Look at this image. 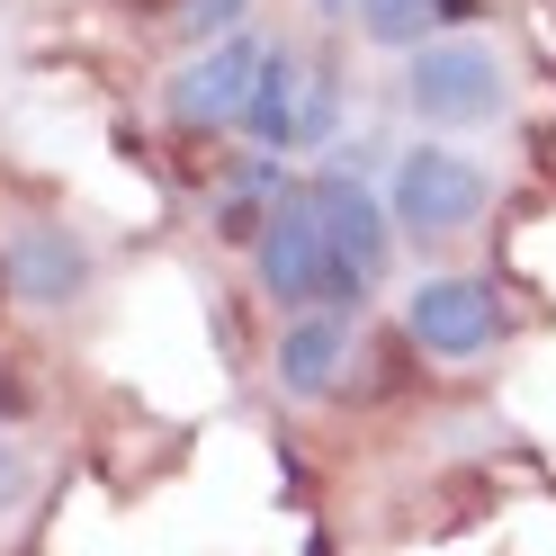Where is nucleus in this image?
Segmentation results:
<instances>
[{"mask_svg":"<svg viewBox=\"0 0 556 556\" xmlns=\"http://www.w3.org/2000/svg\"><path fill=\"white\" fill-rule=\"evenodd\" d=\"M484 170L467 153H448V144H413L395 162V180H387V216L413 233V242H448V233H467L484 216Z\"/></svg>","mask_w":556,"mask_h":556,"instance_id":"nucleus-2","label":"nucleus"},{"mask_svg":"<svg viewBox=\"0 0 556 556\" xmlns=\"http://www.w3.org/2000/svg\"><path fill=\"white\" fill-rule=\"evenodd\" d=\"M404 332L422 341L431 359H484L503 341V305L484 278H422L404 305Z\"/></svg>","mask_w":556,"mask_h":556,"instance_id":"nucleus-4","label":"nucleus"},{"mask_svg":"<svg viewBox=\"0 0 556 556\" xmlns=\"http://www.w3.org/2000/svg\"><path fill=\"white\" fill-rule=\"evenodd\" d=\"M0 413H10V377H0Z\"/></svg>","mask_w":556,"mask_h":556,"instance_id":"nucleus-15","label":"nucleus"},{"mask_svg":"<svg viewBox=\"0 0 556 556\" xmlns=\"http://www.w3.org/2000/svg\"><path fill=\"white\" fill-rule=\"evenodd\" d=\"M252 261H261V288H269L278 305H296V315H315V305L351 315V305L368 296V278L324 242L315 198H278V206H269V225L252 233Z\"/></svg>","mask_w":556,"mask_h":556,"instance_id":"nucleus-1","label":"nucleus"},{"mask_svg":"<svg viewBox=\"0 0 556 556\" xmlns=\"http://www.w3.org/2000/svg\"><path fill=\"white\" fill-rule=\"evenodd\" d=\"M180 10H189V27H198V37L216 46V37H233V18H242V0H180Z\"/></svg>","mask_w":556,"mask_h":556,"instance_id":"nucleus-11","label":"nucleus"},{"mask_svg":"<svg viewBox=\"0 0 556 556\" xmlns=\"http://www.w3.org/2000/svg\"><path fill=\"white\" fill-rule=\"evenodd\" d=\"M269 359H278V387L296 404H324V395H341V377H351V324H341L332 305H315V315H296L278 332Z\"/></svg>","mask_w":556,"mask_h":556,"instance_id":"nucleus-7","label":"nucleus"},{"mask_svg":"<svg viewBox=\"0 0 556 556\" xmlns=\"http://www.w3.org/2000/svg\"><path fill=\"white\" fill-rule=\"evenodd\" d=\"M135 10H180V0H135Z\"/></svg>","mask_w":556,"mask_h":556,"instance_id":"nucleus-13","label":"nucleus"},{"mask_svg":"<svg viewBox=\"0 0 556 556\" xmlns=\"http://www.w3.org/2000/svg\"><path fill=\"white\" fill-rule=\"evenodd\" d=\"M0 296H10V278H0Z\"/></svg>","mask_w":556,"mask_h":556,"instance_id":"nucleus-16","label":"nucleus"},{"mask_svg":"<svg viewBox=\"0 0 556 556\" xmlns=\"http://www.w3.org/2000/svg\"><path fill=\"white\" fill-rule=\"evenodd\" d=\"M0 278H10V296H27V305H73L90 288V252H81V233H63L54 216H27L10 233V252H0Z\"/></svg>","mask_w":556,"mask_h":556,"instance_id":"nucleus-5","label":"nucleus"},{"mask_svg":"<svg viewBox=\"0 0 556 556\" xmlns=\"http://www.w3.org/2000/svg\"><path fill=\"white\" fill-rule=\"evenodd\" d=\"M484 0H368V37L377 46H422L431 18H476Z\"/></svg>","mask_w":556,"mask_h":556,"instance_id":"nucleus-10","label":"nucleus"},{"mask_svg":"<svg viewBox=\"0 0 556 556\" xmlns=\"http://www.w3.org/2000/svg\"><path fill=\"white\" fill-rule=\"evenodd\" d=\"M404 99H413V117H431V126L494 117V109H503V63H494V46H476V37L413 46V63H404Z\"/></svg>","mask_w":556,"mask_h":556,"instance_id":"nucleus-3","label":"nucleus"},{"mask_svg":"<svg viewBox=\"0 0 556 556\" xmlns=\"http://www.w3.org/2000/svg\"><path fill=\"white\" fill-rule=\"evenodd\" d=\"M10 503H18V448L0 440V511H10Z\"/></svg>","mask_w":556,"mask_h":556,"instance_id":"nucleus-12","label":"nucleus"},{"mask_svg":"<svg viewBox=\"0 0 556 556\" xmlns=\"http://www.w3.org/2000/svg\"><path fill=\"white\" fill-rule=\"evenodd\" d=\"M296 81H305V73H296V63L269 46V54H261V81H252V99H242V126H252L269 153L305 144V109H296Z\"/></svg>","mask_w":556,"mask_h":556,"instance_id":"nucleus-9","label":"nucleus"},{"mask_svg":"<svg viewBox=\"0 0 556 556\" xmlns=\"http://www.w3.org/2000/svg\"><path fill=\"white\" fill-rule=\"evenodd\" d=\"M315 10H332V18H341V10H351V0H315Z\"/></svg>","mask_w":556,"mask_h":556,"instance_id":"nucleus-14","label":"nucleus"},{"mask_svg":"<svg viewBox=\"0 0 556 556\" xmlns=\"http://www.w3.org/2000/svg\"><path fill=\"white\" fill-rule=\"evenodd\" d=\"M305 198H315V216H324V242H332L359 278L387 269V206H377L359 180H315Z\"/></svg>","mask_w":556,"mask_h":556,"instance_id":"nucleus-8","label":"nucleus"},{"mask_svg":"<svg viewBox=\"0 0 556 556\" xmlns=\"http://www.w3.org/2000/svg\"><path fill=\"white\" fill-rule=\"evenodd\" d=\"M261 37H216L180 81H170V117L180 126H225V117H242V99H252V81H261Z\"/></svg>","mask_w":556,"mask_h":556,"instance_id":"nucleus-6","label":"nucleus"}]
</instances>
